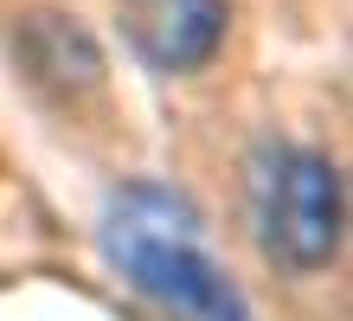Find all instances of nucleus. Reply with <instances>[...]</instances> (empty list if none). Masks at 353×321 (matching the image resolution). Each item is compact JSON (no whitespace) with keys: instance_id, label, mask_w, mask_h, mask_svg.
<instances>
[{"instance_id":"nucleus-3","label":"nucleus","mask_w":353,"mask_h":321,"mask_svg":"<svg viewBox=\"0 0 353 321\" xmlns=\"http://www.w3.org/2000/svg\"><path fill=\"white\" fill-rule=\"evenodd\" d=\"M116 13H122L135 58L168 77L212 64L225 46V26H232L225 0H116Z\"/></svg>"},{"instance_id":"nucleus-4","label":"nucleus","mask_w":353,"mask_h":321,"mask_svg":"<svg viewBox=\"0 0 353 321\" xmlns=\"http://www.w3.org/2000/svg\"><path fill=\"white\" fill-rule=\"evenodd\" d=\"M13 52L26 64L32 90L52 97L58 110H84V103H103L110 77H103V52L97 39L77 26V13H26L13 32Z\"/></svg>"},{"instance_id":"nucleus-2","label":"nucleus","mask_w":353,"mask_h":321,"mask_svg":"<svg viewBox=\"0 0 353 321\" xmlns=\"http://www.w3.org/2000/svg\"><path fill=\"white\" fill-rule=\"evenodd\" d=\"M251 225L257 244L289 276H321L341 264L347 231V193L341 167L315 148H263L251 167Z\"/></svg>"},{"instance_id":"nucleus-1","label":"nucleus","mask_w":353,"mask_h":321,"mask_svg":"<svg viewBox=\"0 0 353 321\" xmlns=\"http://www.w3.org/2000/svg\"><path fill=\"white\" fill-rule=\"evenodd\" d=\"M103 257L180 321H257L238 283L205 251L199 212L174 186L135 180L103 206Z\"/></svg>"}]
</instances>
